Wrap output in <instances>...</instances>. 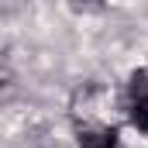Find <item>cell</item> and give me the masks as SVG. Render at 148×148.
Returning <instances> with one entry per match:
<instances>
[{
    "label": "cell",
    "instance_id": "cell-1",
    "mask_svg": "<svg viewBox=\"0 0 148 148\" xmlns=\"http://www.w3.org/2000/svg\"><path fill=\"white\" fill-rule=\"evenodd\" d=\"M127 117L138 131H148V73H134L127 86Z\"/></svg>",
    "mask_w": 148,
    "mask_h": 148
},
{
    "label": "cell",
    "instance_id": "cell-2",
    "mask_svg": "<svg viewBox=\"0 0 148 148\" xmlns=\"http://www.w3.org/2000/svg\"><path fill=\"white\" fill-rule=\"evenodd\" d=\"M117 145V127H83L79 131V148H114Z\"/></svg>",
    "mask_w": 148,
    "mask_h": 148
}]
</instances>
